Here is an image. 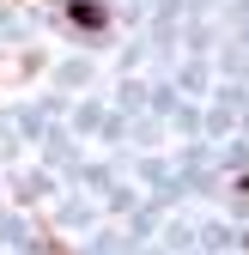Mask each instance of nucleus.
Segmentation results:
<instances>
[]
</instances>
